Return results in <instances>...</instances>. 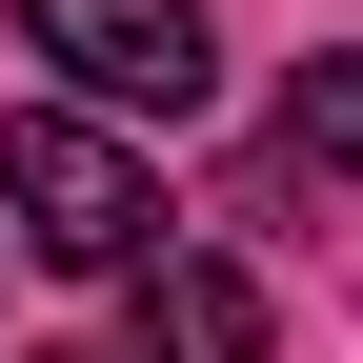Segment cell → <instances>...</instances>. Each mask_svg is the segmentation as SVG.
<instances>
[{"label":"cell","instance_id":"obj_1","mask_svg":"<svg viewBox=\"0 0 363 363\" xmlns=\"http://www.w3.org/2000/svg\"><path fill=\"white\" fill-rule=\"evenodd\" d=\"M0 202H21V242L81 262V283H142V262H162V182H142V142L81 121V101L0 121Z\"/></svg>","mask_w":363,"mask_h":363},{"label":"cell","instance_id":"obj_2","mask_svg":"<svg viewBox=\"0 0 363 363\" xmlns=\"http://www.w3.org/2000/svg\"><path fill=\"white\" fill-rule=\"evenodd\" d=\"M21 61H61L101 121H202L222 40H202V0H21Z\"/></svg>","mask_w":363,"mask_h":363},{"label":"cell","instance_id":"obj_3","mask_svg":"<svg viewBox=\"0 0 363 363\" xmlns=\"http://www.w3.org/2000/svg\"><path fill=\"white\" fill-rule=\"evenodd\" d=\"M142 363H262V283H242L222 242L142 262Z\"/></svg>","mask_w":363,"mask_h":363},{"label":"cell","instance_id":"obj_4","mask_svg":"<svg viewBox=\"0 0 363 363\" xmlns=\"http://www.w3.org/2000/svg\"><path fill=\"white\" fill-rule=\"evenodd\" d=\"M283 162L303 182H363V61H303L283 81Z\"/></svg>","mask_w":363,"mask_h":363}]
</instances>
